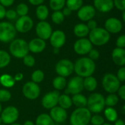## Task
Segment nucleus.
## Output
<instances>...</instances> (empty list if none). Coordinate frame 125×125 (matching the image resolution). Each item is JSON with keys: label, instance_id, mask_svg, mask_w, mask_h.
Here are the masks:
<instances>
[{"label": "nucleus", "instance_id": "nucleus-11", "mask_svg": "<svg viewBox=\"0 0 125 125\" xmlns=\"http://www.w3.org/2000/svg\"><path fill=\"white\" fill-rule=\"evenodd\" d=\"M84 89L83 87V78L80 76H74L71 78L65 90V94L74 95L81 93Z\"/></svg>", "mask_w": 125, "mask_h": 125}, {"label": "nucleus", "instance_id": "nucleus-26", "mask_svg": "<svg viewBox=\"0 0 125 125\" xmlns=\"http://www.w3.org/2000/svg\"><path fill=\"white\" fill-rule=\"evenodd\" d=\"M49 10L46 5L41 4L37 6L35 10V15L37 18L40 21H46L49 16Z\"/></svg>", "mask_w": 125, "mask_h": 125}, {"label": "nucleus", "instance_id": "nucleus-34", "mask_svg": "<svg viewBox=\"0 0 125 125\" xmlns=\"http://www.w3.org/2000/svg\"><path fill=\"white\" fill-rule=\"evenodd\" d=\"M66 0H49V7L53 11L62 10L66 7Z\"/></svg>", "mask_w": 125, "mask_h": 125}, {"label": "nucleus", "instance_id": "nucleus-3", "mask_svg": "<svg viewBox=\"0 0 125 125\" xmlns=\"http://www.w3.org/2000/svg\"><path fill=\"white\" fill-rule=\"evenodd\" d=\"M88 40L93 45L103 46L106 45L111 40V34L102 27H97L90 31Z\"/></svg>", "mask_w": 125, "mask_h": 125}, {"label": "nucleus", "instance_id": "nucleus-5", "mask_svg": "<svg viewBox=\"0 0 125 125\" xmlns=\"http://www.w3.org/2000/svg\"><path fill=\"white\" fill-rule=\"evenodd\" d=\"M105 107V97L100 93H92L88 98L86 108L92 114H98L104 111Z\"/></svg>", "mask_w": 125, "mask_h": 125}, {"label": "nucleus", "instance_id": "nucleus-44", "mask_svg": "<svg viewBox=\"0 0 125 125\" xmlns=\"http://www.w3.org/2000/svg\"><path fill=\"white\" fill-rule=\"evenodd\" d=\"M114 7L120 11L125 10V0H113Z\"/></svg>", "mask_w": 125, "mask_h": 125}, {"label": "nucleus", "instance_id": "nucleus-42", "mask_svg": "<svg viewBox=\"0 0 125 125\" xmlns=\"http://www.w3.org/2000/svg\"><path fill=\"white\" fill-rule=\"evenodd\" d=\"M17 17H18V15L15 12V10H13V9H10V10H7L6 11V14H5V18L10 21H13V20H15L17 19Z\"/></svg>", "mask_w": 125, "mask_h": 125}, {"label": "nucleus", "instance_id": "nucleus-20", "mask_svg": "<svg viewBox=\"0 0 125 125\" xmlns=\"http://www.w3.org/2000/svg\"><path fill=\"white\" fill-rule=\"evenodd\" d=\"M46 46V41L39 37L33 38L28 42L29 51L32 53H40L43 52L45 50Z\"/></svg>", "mask_w": 125, "mask_h": 125}, {"label": "nucleus", "instance_id": "nucleus-28", "mask_svg": "<svg viewBox=\"0 0 125 125\" xmlns=\"http://www.w3.org/2000/svg\"><path fill=\"white\" fill-rule=\"evenodd\" d=\"M0 84L6 89H10L15 86V81L12 75L3 74L0 76Z\"/></svg>", "mask_w": 125, "mask_h": 125}, {"label": "nucleus", "instance_id": "nucleus-27", "mask_svg": "<svg viewBox=\"0 0 125 125\" xmlns=\"http://www.w3.org/2000/svg\"><path fill=\"white\" fill-rule=\"evenodd\" d=\"M57 105L65 110L69 109L73 105L71 97L69 94H60L59 97V99H58V104Z\"/></svg>", "mask_w": 125, "mask_h": 125}, {"label": "nucleus", "instance_id": "nucleus-36", "mask_svg": "<svg viewBox=\"0 0 125 125\" xmlns=\"http://www.w3.org/2000/svg\"><path fill=\"white\" fill-rule=\"evenodd\" d=\"M44 78H45L44 73L41 70H35L32 72L31 75L32 81L38 84L41 83L44 80Z\"/></svg>", "mask_w": 125, "mask_h": 125}, {"label": "nucleus", "instance_id": "nucleus-4", "mask_svg": "<svg viewBox=\"0 0 125 125\" xmlns=\"http://www.w3.org/2000/svg\"><path fill=\"white\" fill-rule=\"evenodd\" d=\"M91 113L87 108H77L71 114V125H88L91 118Z\"/></svg>", "mask_w": 125, "mask_h": 125}, {"label": "nucleus", "instance_id": "nucleus-10", "mask_svg": "<svg viewBox=\"0 0 125 125\" xmlns=\"http://www.w3.org/2000/svg\"><path fill=\"white\" fill-rule=\"evenodd\" d=\"M21 91L24 97L30 100H36L41 94V87L32 81L26 82L23 85Z\"/></svg>", "mask_w": 125, "mask_h": 125}, {"label": "nucleus", "instance_id": "nucleus-6", "mask_svg": "<svg viewBox=\"0 0 125 125\" xmlns=\"http://www.w3.org/2000/svg\"><path fill=\"white\" fill-rule=\"evenodd\" d=\"M16 33L15 28L12 23L8 21L0 22V42H10L15 38Z\"/></svg>", "mask_w": 125, "mask_h": 125}, {"label": "nucleus", "instance_id": "nucleus-41", "mask_svg": "<svg viewBox=\"0 0 125 125\" xmlns=\"http://www.w3.org/2000/svg\"><path fill=\"white\" fill-rule=\"evenodd\" d=\"M90 123L92 125H102L105 123V119L99 114H94L91 116Z\"/></svg>", "mask_w": 125, "mask_h": 125}, {"label": "nucleus", "instance_id": "nucleus-35", "mask_svg": "<svg viewBox=\"0 0 125 125\" xmlns=\"http://www.w3.org/2000/svg\"><path fill=\"white\" fill-rule=\"evenodd\" d=\"M51 20H52V23H54L55 24L60 25L64 21L65 16L63 14L61 10L53 11V12H52V14L51 15Z\"/></svg>", "mask_w": 125, "mask_h": 125}, {"label": "nucleus", "instance_id": "nucleus-60", "mask_svg": "<svg viewBox=\"0 0 125 125\" xmlns=\"http://www.w3.org/2000/svg\"><path fill=\"white\" fill-rule=\"evenodd\" d=\"M21 125V124H19V123H16V122H15V123H13V124H12V125Z\"/></svg>", "mask_w": 125, "mask_h": 125}, {"label": "nucleus", "instance_id": "nucleus-14", "mask_svg": "<svg viewBox=\"0 0 125 125\" xmlns=\"http://www.w3.org/2000/svg\"><path fill=\"white\" fill-rule=\"evenodd\" d=\"M60 94L59 91L54 90L49 92L43 95L41 100L42 106L47 110H50L52 108L55 107L58 104V99Z\"/></svg>", "mask_w": 125, "mask_h": 125}, {"label": "nucleus", "instance_id": "nucleus-51", "mask_svg": "<svg viewBox=\"0 0 125 125\" xmlns=\"http://www.w3.org/2000/svg\"><path fill=\"white\" fill-rule=\"evenodd\" d=\"M44 1L45 0H28L29 4L33 6H38V5L43 4Z\"/></svg>", "mask_w": 125, "mask_h": 125}, {"label": "nucleus", "instance_id": "nucleus-12", "mask_svg": "<svg viewBox=\"0 0 125 125\" xmlns=\"http://www.w3.org/2000/svg\"><path fill=\"white\" fill-rule=\"evenodd\" d=\"M34 22L31 17L29 15L21 16L16 19L15 23V28L17 32L27 33L33 28Z\"/></svg>", "mask_w": 125, "mask_h": 125}, {"label": "nucleus", "instance_id": "nucleus-2", "mask_svg": "<svg viewBox=\"0 0 125 125\" xmlns=\"http://www.w3.org/2000/svg\"><path fill=\"white\" fill-rule=\"evenodd\" d=\"M9 51L10 56L17 59H23L29 52L28 42L22 38H15L10 42Z\"/></svg>", "mask_w": 125, "mask_h": 125}, {"label": "nucleus", "instance_id": "nucleus-39", "mask_svg": "<svg viewBox=\"0 0 125 125\" xmlns=\"http://www.w3.org/2000/svg\"><path fill=\"white\" fill-rule=\"evenodd\" d=\"M12 97L11 92L7 89H0V103H6L10 100Z\"/></svg>", "mask_w": 125, "mask_h": 125}, {"label": "nucleus", "instance_id": "nucleus-58", "mask_svg": "<svg viewBox=\"0 0 125 125\" xmlns=\"http://www.w3.org/2000/svg\"><path fill=\"white\" fill-rule=\"evenodd\" d=\"M1 111H2V105H1V103H0V114L1 113Z\"/></svg>", "mask_w": 125, "mask_h": 125}, {"label": "nucleus", "instance_id": "nucleus-53", "mask_svg": "<svg viewBox=\"0 0 125 125\" xmlns=\"http://www.w3.org/2000/svg\"><path fill=\"white\" fill-rule=\"evenodd\" d=\"M13 78H14L15 82H17V81H22L23 78H24V75H23V73H16V74L15 75V76H14Z\"/></svg>", "mask_w": 125, "mask_h": 125}, {"label": "nucleus", "instance_id": "nucleus-31", "mask_svg": "<svg viewBox=\"0 0 125 125\" xmlns=\"http://www.w3.org/2000/svg\"><path fill=\"white\" fill-rule=\"evenodd\" d=\"M104 115L105 119L110 122H114L118 119V112L113 107H108L105 108Z\"/></svg>", "mask_w": 125, "mask_h": 125}, {"label": "nucleus", "instance_id": "nucleus-63", "mask_svg": "<svg viewBox=\"0 0 125 125\" xmlns=\"http://www.w3.org/2000/svg\"><path fill=\"white\" fill-rule=\"evenodd\" d=\"M4 125V124H1V125Z\"/></svg>", "mask_w": 125, "mask_h": 125}, {"label": "nucleus", "instance_id": "nucleus-1", "mask_svg": "<svg viewBox=\"0 0 125 125\" xmlns=\"http://www.w3.org/2000/svg\"><path fill=\"white\" fill-rule=\"evenodd\" d=\"M96 70L95 62L88 57H81L74 63V72L77 76L85 78L93 75Z\"/></svg>", "mask_w": 125, "mask_h": 125}, {"label": "nucleus", "instance_id": "nucleus-56", "mask_svg": "<svg viewBox=\"0 0 125 125\" xmlns=\"http://www.w3.org/2000/svg\"><path fill=\"white\" fill-rule=\"evenodd\" d=\"M122 21L125 23V10L122 12Z\"/></svg>", "mask_w": 125, "mask_h": 125}, {"label": "nucleus", "instance_id": "nucleus-55", "mask_svg": "<svg viewBox=\"0 0 125 125\" xmlns=\"http://www.w3.org/2000/svg\"><path fill=\"white\" fill-rule=\"evenodd\" d=\"M23 125H35V123L32 122V121H30V120H27L24 122Z\"/></svg>", "mask_w": 125, "mask_h": 125}, {"label": "nucleus", "instance_id": "nucleus-40", "mask_svg": "<svg viewBox=\"0 0 125 125\" xmlns=\"http://www.w3.org/2000/svg\"><path fill=\"white\" fill-rule=\"evenodd\" d=\"M22 59H23L24 64L28 67H32L35 64V59L33 56L30 54H27Z\"/></svg>", "mask_w": 125, "mask_h": 125}, {"label": "nucleus", "instance_id": "nucleus-37", "mask_svg": "<svg viewBox=\"0 0 125 125\" xmlns=\"http://www.w3.org/2000/svg\"><path fill=\"white\" fill-rule=\"evenodd\" d=\"M119 97L116 94H109L106 98H105V106L108 107H114L119 103Z\"/></svg>", "mask_w": 125, "mask_h": 125}, {"label": "nucleus", "instance_id": "nucleus-33", "mask_svg": "<svg viewBox=\"0 0 125 125\" xmlns=\"http://www.w3.org/2000/svg\"><path fill=\"white\" fill-rule=\"evenodd\" d=\"M83 5V0H66V7L69 8L72 12L77 11Z\"/></svg>", "mask_w": 125, "mask_h": 125}, {"label": "nucleus", "instance_id": "nucleus-43", "mask_svg": "<svg viewBox=\"0 0 125 125\" xmlns=\"http://www.w3.org/2000/svg\"><path fill=\"white\" fill-rule=\"evenodd\" d=\"M99 56H100V53L97 49L92 48L88 53V58H90L93 61L97 60L99 58Z\"/></svg>", "mask_w": 125, "mask_h": 125}, {"label": "nucleus", "instance_id": "nucleus-7", "mask_svg": "<svg viewBox=\"0 0 125 125\" xmlns=\"http://www.w3.org/2000/svg\"><path fill=\"white\" fill-rule=\"evenodd\" d=\"M102 84L104 90L109 94H115L118 92L121 82L116 75L113 73H106L102 80Z\"/></svg>", "mask_w": 125, "mask_h": 125}, {"label": "nucleus", "instance_id": "nucleus-29", "mask_svg": "<svg viewBox=\"0 0 125 125\" xmlns=\"http://www.w3.org/2000/svg\"><path fill=\"white\" fill-rule=\"evenodd\" d=\"M35 125H55V123L52 119L49 114H41L37 116Z\"/></svg>", "mask_w": 125, "mask_h": 125}, {"label": "nucleus", "instance_id": "nucleus-9", "mask_svg": "<svg viewBox=\"0 0 125 125\" xmlns=\"http://www.w3.org/2000/svg\"><path fill=\"white\" fill-rule=\"evenodd\" d=\"M0 116L3 124L10 125L16 122V121L18 119L19 111L16 107L13 105H9L2 109Z\"/></svg>", "mask_w": 125, "mask_h": 125}, {"label": "nucleus", "instance_id": "nucleus-13", "mask_svg": "<svg viewBox=\"0 0 125 125\" xmlns=\"http://www.w3.org/2000/svg\"><path fill=\"white\" fill-rule=\"evenodd\" d=\"M73 48L77 54L80 56H85L88 54L90 51L93 48V45L88 38H79L74 43Z\"/></svg>", "mask_w": 125, "mask_h": 125}, {"label": "nucleus", "instance_id": "nucleus-54", "mask_svg": "<svg viewBox=\"0 0 125 125\" xmlns=\"http://www.w3.org/2000/svg\"><path fill=\"white\" fill-rule=\"evenodd\" d=\"M114 125H125V122L123 120L118 119L116 121L114 122Z\"/></svg>", "mask_w": 125, "mask_h": 125}, {"label": "nucleus", "instance_id": "nucleus-19", "mask_svg": "<svg viewBox=\"0 0 125 125\" xmlns=\"http://www.w3.org/2000/svg\"><path fill=\"white\" fill-rule=\"evenodd\" d=\"M49 116L55 123H63L67 119L68 114L66 110L57 105L50 109Z\"/></svg>", "mask_w": 125, "mask_h": 125}, {"label": "nucleus", "instance_id": "nucleus-22", "mask_svg": "<svg viewBox=\"0 0 125 125\" xmlns=\"http://www.w3.org/2000/svg\"><path fill=\"white\" fill-rule=\"evenodd\" d=\"M113 63L118 66L123 67L125 65V48H115L111 53Z\"/></svg>", "mask_w": 125, "mask_h": 125}, {"label": "nucleus", "instance_id": "nucleus-52", "mask_svg": "<svg viewBox=\"0 0 125 125\" xmlns=\"http://www.w3.org/2000/svg\"><path fill=\"white\" fill-rule=\"evenodd\" d=\"M61 11H62V12H63V14L64 15L65 17L69 16V15L71 14V12H72V11H71L69 8H68L67 7H65Z\"/></svg>", "mask_w": 125, "mask_h": 125}, {"label": "nucleus", "instance_id": "nucleus-21", "mask_svg": "<svg viewBox=\"0 0 125 125\" xmlns=\"http://www.w3.org/2000/svg\"><path fill=\"white\" fill-rule=\"evenodd\" d=\"M93 6L96 10L102 13H108L114 8L113 0H94Z\"/></svg>", "mask_w": 125, "mask_h": 125}, {"label": "nucleus", "instance_id": "nucleus-15", "mask_svg": "<svg viewBox=\"0 0 125 125\" xmlns=\"http://www.w3.org/2000/svg\"><path fill=\"white\" fill-rule=\"evenodd\" d=\"M52 31L53 30H52V27L51 24L46 21H39L36 25L35 33L38 37L45 41L49 39Z\"/></svg>", "mask_w": 125, "mask_h": 125}, {"label": "nucleus", "instance_id": "nucleus-24", "mask_svg": "<svg viewBox=\"0 0 125 125\" xmlns=\"http://www.w3.org/2000/svg\"><path fill=\"white\" fill-rule=\"evenodd\" d=\"M98 86V83L97 79L94 76H88L83 78V87L84 89L88 92H94Z\"/></svg>", "mask_w": 125, "mask_h": 125}, {"label": "nucleus", "instance_id": "nucleus-49", "mask_svg": "<svg viewBox=\"0 0 125 125\" xmlns=\"http://www.w3.org/2000/svg\"><path fill=\"white\" fill-rule=\"evenodd\" d=\"M14 1L15 0H0V4L4 7H9L13 4Z\"/></svg>", "mask_w": 125, "mask_h": 125}, {"label": "nucleus", "instance_id": "nucleus-16", "mask_svg": "<svg viewBox=\"0 0 125 125\" xmlns=\"http://www.w3.org/2000/svg\"><path fill=\"white\" fill-rule=\"evenodd\" d=\"M96 9L91 4L83 5L77 10V17L83 22H87L94 18L96 15Z\"/></svg>", "mask_w": 125, "mask_h": 125}, {"label": "nucleus", "instance_id": "nucleus-59", "mask_svg": "<svg viewBox=\"0 0 125 125\" xmlns=\"http://www.w3.org/2000/svg\"><path fill=\"white\" fill-rule=\"evenodd\" d=\"M122 111H123L124 114H125V105L123 106V108H122Z\"/></svg>", "mask_w": 125, "mask_h": 125}, {"label": "nucleus", "instance_id": "nucleus-38", "mask_svg": "<svg viewBox=\"0 0 125 125\" xmlns=\"http://www.w3.org/2000/svg\"><path fill=\"white\" fill-rule=\"evenodd\" d=\"M15 12L18 15V16H25L28 15L29 12V7L27 4L25 3H20L16 6L15 8Z\"/></svg>", "mask_w": 125, "mask_h": 125}, {"label": "nucleus", "instance_id": "nucleus-57", "mask_svg": "<svg viewBox=\"0 0 125 125\" xmlns=\"http://www.w3.org/2000/svg\"><path fill=\"white\" fill-rule=\"evenodd\" d=\"M59 51H60L59 48H53V53L55 54H57L59 53Z\"/></svg>", "mask_w": 125, "mask_h": 125}, {"label": "nucleus", "instance_id": "nucleus-47", "mask_svg": "<svg viewBox=\"0 0 125 125\" xmlns=\"http://www.w3.org/2000/svg\"><path fill=\"white\" fill-rule=\"evenodd\" d=\"M86 25H87V26H88V28L89 29L90 31H91V30H93V29H94L98 27L97 22L94 19H91V20L87 21L86 22Z\"/></svg>", "mask_w": 125, "mask_h": 125}, {"label": "nucleus", "instance_id": "nucleus-46", "mask_svg": "<svg viewBox=\"0 0 125 125\" xmlns=\"http://www.w3.org/2000/svg\"><path fill=\"white\" fill-rule=\"evenodd\" d=\"M116 77L119 79L120 82H124L125 81V67H121L116 74Z\"/></svg>", "mask_w": 125, "mask_h": 125}, {"label": "nucleus", "instance_id": "nucleus-32", "mask_svg": "<svg viewBox=\"0 0 125 125\" xmlns=\"http://www.w3.org/2000/svg\"><path fill=\"white\" fill-rule=\"evenodd\" d=\"M11 61L10 53L4 50H0V69H3L9 65Z\"/></svg>", "mask_w": 125, "mask_h": 125}, {"label": "nucleus", "instance_id": "nucleus-61", "mask_svg": "<svg viewBox=\"0 0 125 125\" xmlns=\"http://www.w3.org/2000/svg\"><path fill=\"white\" fill-rule=\"evenodd\" d=\"M1 124H3V122H2V120H1V116H0V125H1Z\"/></svg>", "mask_w": 125, "mask_h": 125}, {"label": "nucleus", "instance_id": "nucleus-50", "mask_svg": "<svg viewBox=\"0 0 125 125\" xmlns=\"http://www.w3.org/2000/svg\"><path fill=\"white\" fill-rule=\"evenodd\" d=\"M6 7H4L3 5L0 4V20H2L5 18V14H6Z\"/></svg>", "mask_w": 125, "mask_h": 125}, {"label": "nucleus", "instance_id": "nucleus-62", "mask_svg": "<svg viewBox=\"0 0 125 125\" xmlns=\"http://www.w3.org/2000/svg\"><path fill=\"white\" fill-rule=\"evenodd\" d=\"M102 125H111V124H109V123H104Z\"/></svg>", "mask_w": 125, "mask_h": 125}, {"label": "nucleus", "instance_id": "nucleus-17", "mask_svg": "<svg viewBox=\"0 0 125 125\" xmlns=\"http://www.w3.org/2000/svg\"><path fill=\"white\" fill-rule=\"evenodd\" d=\"M49 40L50 45L53 48L60 49L65 45L66 42V35L62 30H55L52 31Z\"/></svg>", "mask_w": 125, "mask_h": 125}, {"label": "nucleus", "instance_id": "nucleus-18", "mask_svg": "<svg viewBox=\"0 0 125 125\" xmlns=\"http://www.w3.org/2000/svg\"><path fill=\"white\" fill-rule=\"evenodd\" d=\"M104 28L110 34H118L122 31L123 23L120 19L116 17H111L105 21Z\"/></svg>", "mask_w": 125, "mask_h": 125}, {"label": "nucleus", "instance_id": "nucleus-25", "mask_svg": "<svg viewBox=\"0 0 125 125\" xmlns=\"http://www.w3.org/2000/svg\"><path fill=\"white\" fill-rule=\"evenodd\" d=\"M72 104L77 108H86L88 98L83 94H77L72 95Z\"/></svg>", "mask_w": 125, "mask_h": 125}, {"label": "nucleus", "instance_id": "nucleus-45", "mask_svg": "<svg viewBox=\"0 0 125 125\" xmlns=\"http://www.w3.org/2000/svg\"><path fill=\"white\" fill-rule=\"evenodd\" d=\"M116 45L117 48H125V34H121L118 37L116 41Z\"/></svg>", "mask_w": 125, "mask_h": 125}, {"label": "nucleus", "instance_id": "nucleus-30", "mask_svg": "<svg viewBox=\"0 0 125 125\" xmlns=\"http://www.w3.org/2000/svg\"><path fill=\"white\" fill-rule=\"evenodd\" d=\"M67 85V81L66 78L60 75H57L55 77L52 81V86L54 89L57 91L63 90L66 89Z\"/></svg>", "mask_w": 125, "mask_h": 125}, {"label": "nucleus", "instance_id": "nucleus-23", "mask_svg": "<svg viewBox=\"0 0 125 125\" xmlns=\"http://www.w3.org/2000/svg\"><path fill=\"white\" fill-rule=\"evenodd\" d=\"M73 32L74 35L78 38H84L88 36L90 30L88 28L86 23H77L73 29Z\"/></svg>", "mask_w": 125, "mask_h": 125}, {"label": "nucleus", "instance_id": "nucleus-48", "mask_svg": "<svg viewBox=\"0 0 125 125\" xmlns=\"http://www.w3.org/2000/svg\"><path fill=\"white\" fill-rule=\"evenodd\" d=\"M118 96L123 100L125 101V85L120 86L119 90H118Z\"/></svg>", "mask_w": 125, "mask_h": 125}, {"label": "nucleus", "instance_id": "nucleus-8", "mask_svg": "<svg viewBox=\"0 0 125 125\" xmlns=\"http://www.w3.org/2000/svg\"><path fill=\"white\" fill-rule=\"evenodd\" d=\"M55 70L57 75L67 78L74 73V63L68 59H62L56 63Z\"/></svg>", "mask_w": 125, "mask_h": 125}]
</instances>
